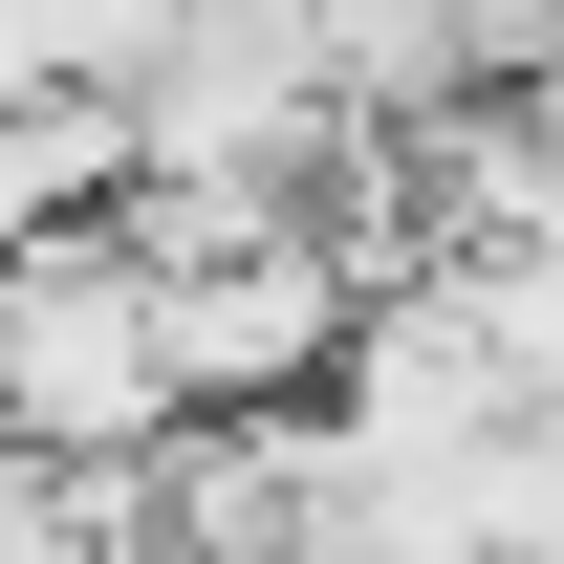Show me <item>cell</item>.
<instances>
[{"mask_svg": "<svg viewBox=\"0 0 564 564\" xmlns=\"http://www.w3.org/2000/svg\"><path fill=\"white\" fill-rule=\"evenodd\" d=\"M109 196H131V131L66 109V87H0V261H22V239H87Z\"/></svg>", "mask_w": 564, "mask_h": 564, "instance_id": "2", "label": "cell"}, {"mask_svg": "<svg viewBox=\"0 0 564 564\" xmlns=\"http://www.w3.org/2000/svg\"><path fill=\"white\" fill-rule=\"evenodd\" d=\"M174 391H152V282L109 261V217L87 239H22L0 261V456L22 478H131Z\"/></svg>", "mask_w": 564, "mask_h": 564, "instance_id": "1", "label": "cell"}, {"mask_svg": "<svg viewBox=\"0 0 564 564\" xmlns=\"http://www.w3.org/2000/svg\"><path fill=\"white\" fill-rule=\"evenodd\" d=\"M564 0H434V87H543Z\"/></svg>", "mask_w": 564, "mask_h": 564, "instance_id": "3", "label": "cell"}]
</instances>
